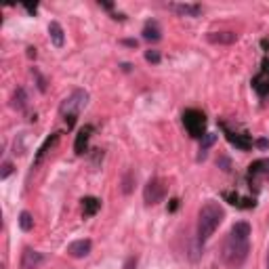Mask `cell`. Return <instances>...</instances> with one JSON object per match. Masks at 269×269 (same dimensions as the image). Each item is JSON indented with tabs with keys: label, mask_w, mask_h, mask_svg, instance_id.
Instances as JSON below:
<instances>
[{
	"label": "cell",
	"mask_w": 269,
	"mask_h": 269,
	"mask_svg": "<svg viewBox=\"0 0 269 269\" xmlns=\"http://www.w3.org/2000/svg\"><path fill=\"white\" fill-rule=\"evenodd\" d=\"M225 219V210L221 208L219 202H206L200 212H198V240L206 242L217 227L221 225V221Z\"/></svg>",
	"instance_id": "1"
},
{
	"label": "cell",
	"mask_w": 269,
	"mask_h": 269,
	"mask_svg": "<svg viewBox=\"0 0 269 269\" xmlns=\"http://www.w3.org/2000/svg\"><path fill=\"white\" fill-rule=\"evenodd\" d=\"M248 250H250V238L236 236V234H231L229 231V236L223 244V261L231 267H238L246 261Z\"/></svg>",
	"instance_id": "2"
},
{
	"label": "cell",
	"mask_w": 269,
	"mask_h": 269,
	"mask_svg": "<svg viewBox=\"0 0 269 269\" xmlns=\"http://www.w3.org/2000/svg\"><path fill=\"white\" fill-rule=\"evenodd\" d=\"M86 103H88V93L82 91V88H76V91H71V95H67V97L61 101L59 112H61V116H63L65 122H67V129H71V127L76 124V118H78V114L86 107Z\"/></svg>",
	"instance_id": "3"
},
{
	"label": "cell",
	"mask_w": 269,
	"mask_h": 269,
	"mask_svg": "<svg viewBox=\"0 0 269 269\" xmlns=\"http://www.w3.org/2000/svg\"><path fill=\"white\" fill-rule=\"evenodd\" d=\"M183 127L193 139H202L206 135V116L200 110H185L183 112Z\"/></svg>",
	"instance_id": "4"
},
{
	"label": "cell",
	"mask_w": 269,
	"mask_h": 269,
	"mask_svg": "<svg viewBox=\"0 0 269 269\" xmlns=\"http://www.w3.org/2000/svg\"><path fill=\"white\" fill-rule=\"evenodd\" d=\"M166 195V183L162 181V179H150L148 185L143 187V200H145V204H158L162 202Z\"/></svg>",
	"instance_id": "5"
},
{
	"label": "cell",
	"mask_w": 269,
	"mask_h": 269,
	"mask_svg": "<svg viewBox=\"0 0 269 269\" xmlns=\"http://www.w3.org/2000/svg\"><path fill=\"white\" fill-rule=\"evenodd\" d=\"M265 179H269V158H261V160H255L253 164L248 166V183L250 187H259Z\"/></svg>",
	"instance_id": "6"
},
{
	"label": "cell",
	"mask_w": 269,
	"mask_h": 269,
	"mask_svg": "<svg viewBox=\"0 0 269 269\" xmlns=\"http://www.w3.org/2000/svg\"><path fill=\"white\" fill-rule=\"evenodd\" d=\"M253 86H255V91H257L261 97L269 95V63H267V61L263 63V67H261L259 74L253 78Z\"/></svg>",
	"instance_id": "7"
},
{
	"label": "cell",
	"mask_w": 269,
	"mask_h": 269,
	"mask_svg": "<svg viewBox=\"0 0 269 269\" xmlns=\"http://www.w3.org/2000/svg\"><path fill=\"white\" fill-rule=\"evenodd\" d=\"M44 257L42 253H38V250L34 248H26L21 253V269H38L42 265Z\"/></svg>",
	"instance_id": "8"
},
{
	"label": "cell",
	"mask_w": 269,
	"mask_h": 269,
	"mask_svg": "<svg viewBox=\"0 0 269 269\" xmlns=\"http://www.w3.org/2000/svg\"><path fill=\"white\" fill-rule=\"evenodd\" d=\"M91 248H93L91 240H76L67 246V255L71 259H84L88 253H91Z\"/></svg>",
	"instance_id": "9"
},
{
	"label": "cell",
	"mask_w": 269,
	"mask_h": 269,
	"mask_svg": "<svg viewBox=\"0 0 269 269\" xmlns=\"http://www.w3.org/2000/svg\"><path fill=\"white\" fill-rule=\"evenodd\" d=\"M223 129H225V127H223ZM225 135H227V139H229L231 145H236V148L242 150V152H248L250 148H253V139H250L248 135H244V133H231V131L225 129Z\"/></svg>",
	"instance_id": "10"
},
{
	"label": "cell",
	"mask_w": 269,
	"mask_h": 269,
	"mask_svg": "<svg viewBox=\"0 0 269 269\" xmlns=\"http://www.w3.org/2000/svg\"><path fill=\"white\" fill-rule=\"evenodd\" d=\"M91 135H93V127H91V124H86V127L80 129V133L76 135V141H74V150H76V154H84V152H86V148H88V139H91Z\"/></svg>",
	"instance_id": "11"
},
{
	"label": "cell",
	"mask_w": 269,
	"mask_h": 269,
	"mask_svg": "<svg viewBox=\"0 0 269 269\" xmlns=\"http://www.w3.org/2000/svg\"><path fill=\"white\" fill-rule=\"evenodd\" d=\"M168 9L170 11H175L177 15H183V17H198L200 13H202V7L200 5H177V3H173V5H168Z\"/></svg>",
	"instance_id": "12"
},
{
	"label": "cell",
	"mask_w": 269,
	"mask_h": 269,
	"mask_svg": "<svg viewBox=\"0 0 269 269\" xmlns=\"http://www.w3.org/2000/svg\"><path fill=\"white\" fill-rule=\"evenodd\" d=\"M48 36H51V42L55 44L57 48H63V44H65V34H63V28L57 21H51L48 23Z\"/></svg>",
	"instance_id": "13"
},
{
	"label": "cell",
	"mask_w": 269,
	"mask_h": 269,
	"mask_svg": "<svg viewBox=\"0 0 269 269\" xmlns=\"http://www.w3.org/2000/svg\"><path fill=\"white\" fill-rule=\"evenodd\" d=\"M208 40L214 44H234L238 40V34H234V32H212V34H208Z\"/></svg>",
	"instance_id": "14"
},
{
	"label": "cell",
	"mask_w": 269,
	"mask_h": 269,
	"mask_svg": "<svg viewBox=\"0 0 269 269\" xmlns=\"http://www.w3.org/2000/svg\"><path fill=\"white\" fill-rule=\"evenodd\" d=\"M59 141V133H53L42 145H40V150H38V154H36V160H34V166H38L40 162H42V158L48 154V150H53V145H55V143Z\"/></svg>",
	"instance_id": "15"
},
{
	"label": "cell",
	"mask_w": 269,
	"mask_h": 269,
	"mask_svg": "<svg viewBox=\"0 0 269 269\" xmlns=\"http://www.w3.org/2000/svg\"><path fill=\"white\" fill-rule=\"evenodd\" d=\"M143 38H145L148 42H158L160 38H162V30H160L158 21H148L145 28H143Z\"/></svg>",
	"instance_id": "16"
},
{
	"label": "cell",
	"mask_w": 269,
	"mask_h": 269,
	"mask_svg": "<svg viewBox=\"0 0 269 269\" xmlns=\"http://www.w3.org/2000/svg\"><path fill=\"white\" fill-rule=\"evenodd\" d=\"M101 208V200L99 198H93V195H88V198L82 200V214L84 217H95Z\"/></svg>",
	"instance_id": "17"
},
{
	"label": "cell",
	"mask_w": 269,
	"mask_h": 269,
	"mask_svg": "<svg viewBox=\"0 0 269 269\" xmlns=\"http://www.w3.org/2000/svg\"><path fill=\"white\" fill-rule=\"evenodd\" d=\"M225 200H229V204H234L238 208H255V200L253 198H240L238 193H225Z\"/></svg>",
	"instance_id": "18"
},
{
	"label": "cell",
	"mask_w": 269,
	"mask_h": 269,
	"mask_svg": "<svg viewBox=\"0 0 269 269\" xmlns=\"http://www.w3.org/2000/svg\"><path fill=\"white\" fill-rule=\"evenodd\" d=\"M26 105H28L26 91L23 88H17L15 95H13V107H17V110H26Z\"/></svg>",
	"instance_id": "19"
},
{
	"label": "cell",
	"mask_w": 269,
	"mask_h": 269,
	"mask_svg": "<svg viewBox=\"0 0 269 269\" xmlns=\"http://www.w3.org/2000/svg\"><path fill=\"white\" fill-rule=\"evenodd\" d=\"M19 227H21L23 231H32V229H34V217H32L28 210H23V212L19 214Z\"/></svg>",
	"instance_id": "20"
},
{
	"label": "cell",
	"mask_w": 269,
	"mask_h": 269,
	"mask_svg": "<svg viewBox=\"0 0 269 269\" xmlns=\"http://www.w3.org/2000/svg\"><path fill=\"white\" fill-rule=\"evenodd\" d=\"M214 141H217V135H212V133H206V135L202 137V145H200V152H202V154H200V160L206 158V152H208V148L212 145Z\"/></svg>",
	"instance_id": "21"
},
{
	"label": "cell",
	"mask_w": 269,
	"mask_h": 269,
	"mask_svg": "<svg viewBox=\"0 0 269 269\" xmlns=\"http://www.w3.org/2000/svg\"><path fill=\"white\" fill-rule=\"evenodd\" d=\"M133 181H135V177H133L131 173L124 177V181H122V191H124V193H131V191H133Z\"/></svg>",
	"instance_id": "22"
},
{
	"label": "cell",
	"mask_w": 269,
	"mask_h": 269,
	"mask_svg": "<svg viewBox=\"0 0 269 269\" xmlns=\"http://www.w3.org/2000/svg\"><path fill=\"white\" fill-rule=\"evenodd\" d=\"M145 59H148L150 63H160V53H158V51H148V53H145Z\"/></svg>",
	"instance_id": "23"
},
{
	"label": "cell",
	"mask_w": 269,
	"mask_h": 269,
	"mask_svg": "<svg viewBox=\"0 0 269 269\" xmlns=\"http://www.w3.org/2000/svg\"><path fill=\"white\" fill-rule=\"evenodd\" d=\"M11 173H13V164L11 162H5L3 164V170H0V179H7Z\"/></svg>",
	"instance_id": "24"
},
{
	"label": "cell",
	"mask_w": 269,
	"mask_h": 269,
	"mask_svg": "<svg viewBox=\"0 0 269 269\" xmlns=\"http://www.w3.org/2000/svg\"><path fill=\"white\" fill-rule=\"evenodd\" d=\"M135 267H137V259L131 257V259L127 261V265H124V269H135Z\"/></svg>",
	"instance_id": "25"
},
{
	"label": "cell",
	"mask_w": 269,
	"mask_h": 269,
	"mask_svg": "<svg viewBox=\"0 0 269 269\" xmlns=\"http://www.w3.org/2000/svg\"><path fill=\"white\" fill-rule=\"evenodd\" d=\"M257 145H259L261 150H267V148H269V141H267V139H259V141H257Z\"/></svg>",
	"instance_id": "26"
},
{
	"label": "cell",
	"mask_w": 269,
	"mask_h": 269,
	"mask_svg": "<svg viewBox=\"0 0 269 269\" xmlns=\"http://www.w3.org/2000/svg\"><path fill=\"white\" fill-rule=\"evenodd\" d=\"M23 7H26V11H28V13H32V15L36 13V9H38V5H23Z\"/></svg>",
	"instance_id": "27"
},
{
	"label": "cell",
	"mask_w": 269,
	"mask_h": 269,
	"mask_svg": "<svg viewBox=\"0 0 269 269\" xmlns=\"http://www.w3.org/2000/svg\"><path fill=\"white\" fill-rule=\"evenodd\" d=\"M99 7H103V9H107V11L114 9V5H112V3H99Z\"/></svg>",
	"instance_id": "28"
},
{
	"label": "cell",
	"mask_w": 269,
	"mask_h": 269,
	"mask_svg": "<svg viewBox=\"0 0 269 269\" xmlns=\"http://www.w3.org/2000/svg\"><path fill=\"white\" fill-rule=\"evenodd\" d=\"M124 44H127V46H137V40H124Z\"/></svg>",
	"instance_id": "29"
},
{
	"label": "cell",
	"mask_w": 269,
	"mask_h": 269,
	"mask_svg": "<svg viewBox=\"0 0 269 269\" xmlns=\"http://www.w3.org/2000/svg\"><path fill=\"white\" fill-rule=\"evenodd\" d=\"M267 269H269V250H267Z\"/></svg>",
	"instance_id": "30"
}]
</instances>
